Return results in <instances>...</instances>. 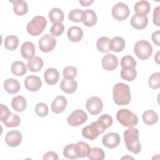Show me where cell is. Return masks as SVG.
Listing matches in <instances>:
<instances>
[{
	"label": "cell",
	"instance_id": "6da1fadb",
	"mask_svg": "<svg viewBox=\"0 0 160 160\" xmlns=\"http://www.w3.org/2000/svg\"><path fill=\"white\" fill-rule=\"evenodd\" d=\"M112 94L113 100L117 105H126L131 101L130 88L126 84L122 82L116 83L113 87Z\"/></svg>",
	"mask_w": 160,
	"mask_h": 160
},
{
	"label": "cell",
	"instance_id": "7a4b0ae2",
	"mask_svg": "<svg viewBox=\"0 0 160 160\" xmlns=\"http://www.w3.org/2000/svg\"><path fill=\"white\" fill-rule=\"evenodd\" d=\"M124 139L126 148L131 152L137 154L141 151V146L139 140V131L137 128H131L124 132Z\"/></svg>",
	"mask_w": 160,
	"mask_h": 160
},
{
	"label": "cell",
	"instance_id": "3957f363",
	"mask_svg": "<svg viewBox=\"0 0 160 160\" xmlns=\"http://www.w3.org/2000/svg\"><path fill=\"white\" fill-rule=\"evenodd\" d=\"M118 121L123 126L134 128L138 122V116L128 109H121L116 113Z\"/></svg>",
	"mask_w": 160,
	"mask_h": 160
},
{
	"label": "cell",
	"instance_id": "277c9868",
	"mask_svg": "<svg viewBox=\"0 0 160 160\" xmlns=\"http://www.w3.org/2000/svg\"><path fill=\"white\" fill-rule=\"evenodd\" d=\"M47 25V20L42 16H36L28 22L26 26L27 32L32 36L41 34Z\"/></svg>",
	"mask_w": 160,
	"mask_h": 160
},
{
	"label": "cell",
	"instance_id": "5b68a950",
	"mask_svg": "<svg viewBox=\"0 0 160 160\" xmlns=\"http://www.w3.org/2000/svg\"><path fill=\"white\" fill-rule=\"evenodd\" d=\"M134 51L136 55L141 60H146L151 56L152 47L146 40H139L134 45Z\"/></svg>",
	"mask_w": 160,
	"mask_h": 160
},
{
	"label": "cell",
	"instance_id": "8992f818",
	"mask_svg": "<svg viewBox=\"0 0 160 160\" xmlns=\"http://www.w3.org/2000/svg\"><path fill=\"white\" fill-rule=\"evenodd\" d=\"M105 130L106 129L99 124L98 121H96L82 128V135L86 139L94 140L97 138L99 134L103 133Z\"/></svg>",
	"mask_w": 160,
	"mask_h": 160
},
{
	"label": "cell",
	"instance_id": "52a82bcc",
	"mask_svg": "<svg viewBox=\"0 0 160 160\" xmlns=\"http://www.w3.org/2000/svg\"><path fill=\"white\" fill-rule=\"evenodd\" d=\"M88 119V115L82 109H76L68 117V123L74 127L79 126L84 124Z\"/></svg>",
	"mask_w": 160,
	"mask_h": 160
},
{
	"label": "cell",
	"instance_id": "ba28073f",
	"mask_svg": "<svg viewBox=\"0 0 160 160\" xmlns=\"http://www.w3.org/2000/svg\"><path fill=\"white\" fill-rule=\"evenodd\" d=\"M112 15L115 19L123 21L129 16V9L125 3L118 2L112 8Z\"/></svg>",
	"mask_w": 160,
	"mask_h": 160
},
{
	"label": "cell",
	"instance_id": "9c48e42d",
	"mask_svg": "<svg viewBox=\"0 0 160 160\" xmlns=\"http://www.w3.org/2000/svg\"><path fill=\"white\" fill-rule=\"evenodd\" d=\"M39 48L44 52H49L53 50L56 45V39L49 34L42 36L39 40Z\"/></svg>",
	"mask_w": 160,
	"mask_h": 160
},
{
	"label": "cell",
	"instance_id": "30bf717a",
	"mask_svg": "<svg viewBox=\"0 0 160 160\" xmlns=\"http://www.w3.org/2000/svg\"><path fill=\"white\" fill-rule=\"evenodd\" d=\"M86 108L88 112L92 115L99 114L103 108L102 100L98 96H92L86 101Z\"/></svg>",
	"mask_w": 160,
	"mask_h": 160
},
{
	"label": "cell",
	"instance_id": "8fae6325",
	"mask_svg": "<svg viewBox=\"0 0 160 160\" xmlns=\"http://www.w3.org/2000/svg\"><path fill=\"white\" fill-rule=\"evenodd\" d=\"M121 141L119 135L114 132L106 134L102 138V142L104 146L108 148L112 149L119 146Z\"/></svg>",
	"mask_w": 160,
	"mask_h": 160
},
{
	"label": "cell",
	"instance_id": "7c38bea8",
	"mask_svg": "<svg viewBox=\"0 0 160 160\" xmlns=\"http://www.w3.org/2000/svg\"><path fill=\"white\" fill-rule=\"evenodd\" d=\"M5 141L6 144L11 148L17 147L21 144L22 141L21 133L16 130H12L9 131L6 134Z\"/></svg>",
	"mask_w": 160,
	"mask_h": 160
},
{
	"label": "cell",
	"instance_id": "4fadbf2b",
	"mask_svg": "<svg viewBox=\"0 0 160 160\" xmlns=\"http://www.w3.org/2000/svg\"><path fill=\"white\" fill-rule=\"evenodd\" d=\"M118 58L112 54H105L101 60L102 67L107 71H112L115 69L118 66Z\"/></svg>",
	"mask_w": 160,
	"mask_h": 160
},
{
	"label": "cell",
	"instance_id": "5bb4252c",
	"mask_svg": "<svg viewBox=\"0 0 160 160\" xmlns=\"http://www.w3.org/2000/svg\"><path fill=\"white\" fill-rule=\"evenodd\" d=\"M42 85V82L41 79L34 75L28 76L24 80L25 88L32 92H35L39 90Z\"/></svg>",
	"mask_w": 160,
	"mask_h": 160
},
{
	"label": "cell",
	"instance_id": "9a60e30c",
	"mask_svg": "<svg viewBox=\"0 0 160 160\" xmlns=\"http://www.w3.org/2000/svg\"><path fill=\"white\" fill-rule=\"evenodd\" d=\"M67 106V99L63 96H56L52 102L51 110L55 114H59L64 111Z\"/></svg>",
	"mask_w": 160,
	"mask_h": 160
},
{
	"label": "cell",
	"instance_id": "2e32d148",
	"mask_svg": "<svg viewBox=\"0 0 160 160\" xmlns=\"http://www.w3.org/2000/svg\"><path fill=\"white\" fill-rule=\"evenodd\" d=\"M21 53L24 59L29 60L33 58L36 53L34 44L32 42L25 41L21 45Z\"/></svg>",
	"mask_w": 160,
	"mask_h": 160
},
{
	"label": "cell",
	"instance_id": "e0dca14e",
	"mask_svg": "<svg viewBox=\"0 0 160 160\" xmlns=\"http://www.w3.org/2000/svg\"><path fill=\"white\" fill-rule=\"evenodd\" d=\"M44 78L46 82L51 86L56 84L59 78V72L55 68H48L44 73Z\"/></svg>",
	"mask_w": 160,
	"mask_h": 160
},
{
	"label": "cell",
	"instance_id": "ac0fdd59",
	"mask_svg": "<svg viewBox=\"0 0 160 160\" xmlns=\"http://www.w3.org/2000/svg\"><path fill=\"white\" fill-rule=\"evenodd\" d=\"M82 22L88 27L94 26L97 22V16L96 12L92 9H86L83 11Z\"/></svg>",
	"mask_w": 160,
	"mask_h": 160
},
{
	"label": "cell",
	"instance_id": "d6986e66",
	"mask_svg": "<svg viewBox=\"0 0 160 160\" xmlns=\"http://www.w3.org/2000/svg\"><path fill=\"white\" fill-rule=\"evenodd\" d=\"M148 23V18L146 16L134 14L131 19V25L136 29H142L146 28Z\"/></svg>",
	"mask_w": 160,
	"mask_h": 160
},
{
	"label": "cell",
	"instance_id": "ffe728a7",
	"mask_svg": "<svg viewBox=\"0 0 160 160\" xmlns=\"http://www.w3.org/2000/svg\"><path fill=\"white\" fill-rule=\"evenodd\" d=\"M60 87L61 90L68 94H71L74 92L78 88V82L76 80L62 79L61 80Z\"/></svg>",
	"mask_w": 160,
	"mask_h": 160
},
{
	"label": "cell",
	"instance_id": "44dd1931",
	"mask_svg": "<svg viewBox=\"0 0 160 160\" xmlns=\"http://www.w3.org/2000/svg\"><path fill=\"white\" fill-rule=\"evenodd\" d=\"M10 2L13 3V11L19 16H23L28 11V5L27 2L22 0L9 1Z\"/></svg>",
	"mask_w": 160,
	"mask_h": 160
},
{
	"label": "cell",
	"instance_id": "7402d4cb",
	"mask_svg": "<svg viewBox=\"0 0 160 160\" xmlns=\"http://www.w3.org/2000/svg\"><path fill=\"white\" fill-rule=\"evenodd\" d=\"M68 38L73 42H77L81 40L83 37V31L82 29L78 26H72L68 30Z\"/></svg>",
	"mask_w": 160,
	"mask_h": 160
},
{
	"label": "cell",
	"instance_id": "603a6c76",
	"mask_svg": "<svg viewBox=\"0 0 160 160\" xmlns=\"http://www.w3.org/2000/svg\"><path fill=\"white\" fill-rule=\"evenodd\" d=\"M125 41L120 36H116L110 39L109 49L114 52H120L123 50L125 47Z\"/></svg>",
	"mask_w": 160,
	"mask_h": 160
},
{
	"label": "cell",
	"instance_id": "cb8c5ba5",
	"mask_svg": "<svg viewBox=\"0 0 160 160\" xmlns=\"http://www.w3.org/2000/svg\"><path fill=\"white\" fill-rule=\"evenodd\" d=\"M134 9L136 14L141 16H146L149 12L151 6L148 1L142 0L138 1L135 4Z\"/></svg>",
	"mask_w": 160,
	"mask_h": 160
},
{
	"label": "cell",
	"instance_id": "d4e9b609",
	"mask_svg": "<svg viewBox=\"0 0 160 160\" xmlns=\"http://www.w3.org/2000/svg\"><path fill=\"white\" fill-rule=\"evenodd\" d=\"M4 88L8 93L15 94L19 92L21 87L19 82L16 79L8 78L4 82Z\"/></svg>",
	"mask_w": 160,
	"mask_h": 160
},
{
	"label": "cell",
	"instance_id": "484cf974",
	"mask_svg": "<svg viewBox=\"0 0 160 160\" xmlns=\"http://www.w3.org/2000/svg\"><path fill=\"white\" fill-rule=\"evenodd\" d=\"M90 149L89 144L83 141L78 142L74 144V150L78 158H83L87 156L88 152Z\"/></svg>",
	"mask_w": 160,
	"mask_h": 160
},
{
	"label": "cell",
	"instance_id": "4316f807",
	"mask_svg": "<svg viewBox=\"0 0 160 160\" xmlns=\"http://www.w3.org/2000/svg\"><path fill=\"white\" fill-rule=\"evenodd\" d=\"M12 108L18 112L24 111L27 106L26 99L22 96H17L12 98L11 101Z\"/></svg>",
	"mask_w": 160,
	"mask_h": 160
},
{
	"label": "cell",
	"instance_id": "83f0119b",
	"mask_svg": "<svg viewBox=\"0 0 160 160\" xmlns=\"http://www.w3.org/2000/svg\"><path fill=\"white\" fill-rule=\"evenodd\" d=\"M158 114L151 109L145 111L142 114V120L144 123L147 125L152 126L158 121Z\"/></svg>",
	"mask_w": 160,
	"mask_h": 160
},
{
	"label": "cell",
	"instance_id": "f1b7e54d",
	"mask_svg": "<svg viewBox=\"0 0 160 160\" xmlns=\"http://www.w3.org/2000/svg\"><path fill=\"white\" fill-rule=\"evenodd\" d=\"M49 18L52 24L58 22L62 23L64 21V15L63 11L61 9L58 8H53L49 12Z\"/></svg>",
	"mask_w": 160,
	"mask_h": 160
},
{
	"label": "cell",
	"instance_id": "f546056e",
	"mask_svg": "<svg viewBox=\"0 0 160 160\" xmlns=\"http://www.w3.org/2000/svg\"><path fill=\"white\" fill-rule=\"evenodd\" d=\"M43 60L39 56H35L29 59L27 63V67L30 71L38 72L43 67Z\"/></svg>",
	"mask_w": 160,
	"mask_h": 160
},
{
	"label": "cell",
	"instance_id": "4dcf8cb0",
	"mask_svg": "<svg viewBox=\"0 0 160 160\" xmlns=\"http://www.w3.org/2000/svg\"><path fill=\"white\" fill-rule=\"evenodd\" d=\"M11 69L14 75L18 76H23L27 72V65L22 61H16L12 62Z\"/></svg>",
	"mask_w": 160,
	"mask_h": 160
},
{
	"label": "cell",
	"instance_id": "1f68e13d",
	"mask_svg": "<svg viewBox=\"0 0 160 160\" xmlns=\"http://www.w3.org/2000/svg\"><path fill=\"white\" fill-rule=\"evenodd\" d=\"M121 78L128 81H132L135 79L137 76V72L135 68L126 67L122 68L121 71Z\"/></svg>",
	"mask_w": 160,
	"mask_h": 160
},
{
	"label": "cell",
	"instance_id": "d6a6232c",
	"mask_svg": "<svg viewBox=\"0 0 160 160\" xmlns=\"http://www.w3.org/2000/svg\"><path fill=\"white\" fill-rule=\"evenodd\" d=\"M87 157L91 160H102L104 159L105 154L102 149L94 147L90 148Z\"/></svg>",
	"mask_w": 160,
	"mask_h": 160
},
{
	"label": "cell",
	"instance_id": "836d02e7",
	"mask_svg": "<svg viewBox=\"0 0 160 160\" xmlns=\"http://www.w3.org/2000/svg\"><path fill=\"white\" fill-rule=\"evenodd\" d=\"M4 44V47L7 49L9 51H14L18 46L19 39L17 36L14 35H9L6 37Z\"/></svg>",
	"mask_w": 160,
	"mask_h": 160
},
{
	"label": "cell",
	"instance_id": "e575fe53",
	"mask_svg": "<svg viewBox=\"0 0 160 160\" xmlns=\"http://www.w3.org/2000/svg\"><path fill=\"white\" fill-rule=\"evenodd\" d=\"M110 39L108 37L102 36L99 38L96 42V47L99 51L101 52H108L109 49Z\"/></svg>",
	"mask_w": 160,
	"mask_h": 160
},
{
	"label": "cell",
	"instance_id": "d590c367",
	"mask_svg": "<svg viewBox=\"0 0 160 160\" xmlns=\"http://www.w3.org/2000/svg\"><path fill=\"white\" fill-rule=\"evenodd\" d=\"M21 122V119L18 114L11 113L9 118L3 122L4 124L8 128L18 127Z\"/></svg>",
	"mask_w": 160,
	"mask_h": 160
},
{
	"label": "cell",
	"instance_id": "8d00e7d4",
	"mask_svg": "<svg viewBox=\"0 0 160 160\" xmlns=\"http://www.w3.org/2000/svg\"><path fill=\"white\" fill-rule=\"evenodd\" d=\"M63 155L64 158L70 159H78L74 150V144L71 143L66 145L63 149Z\"/></svg>",
	"mask_w": 160,
	"mask_h": 160
},
{
	"label": "cell",
	"instance_id": "74e56055",
	"mask_svg": "<svg viewBox=\"0 0 160 160\" xmlns=\"http://www.w3.org/2000/svg\"><path fill=\"white\" fill-rule=\"evenodd\" d=\"M149 86L153 89H158L160 87V72L153 73L148 80Z\"/></svg>",
	"mask_w": 160,
	"mask_h": 160
},
{
	"label": "cell",
	"instance_id": "f35d334b",
	"mask_svg": "<svg viewBox=\"0 0 160 160\" xmlns=\"http://www.w3.org/2000/svg\"><path fill=\"white\" fill-rule=\"evenodd\" d=\"M83 11L80 9H74L69 11L68 14L69 19L72 22H82Z\"/></svg>",
	"mask_w": 160,
	"mask_h": 160
},
{
	"label": "cell",
	"instance_id": "ab89813d",
	"mask_svg": "<svg viewBox=\"0 0 160 160\" xmlns=\"http://www.w3.org/2000/svg\"><path fill=\"white\" fill-rule=\"evenodd\" d=\"M98 121L99 123V124L104 129H106V128H109L110 126H112L113 122V119L110 115L108 114H104L98 118Z\"/></svg>",
	"mask_w": 160,
	"mask_h": 160
},
{
	"label": "cell",
	"instance_id": "60d3db41",
	"mask_svg": "<svg viewBox=\"0 0 160 160\" xmlns=\"http://www.w3.org/2000/svg\"><path fill=\"white\" fill-rule=\"evenodd\" d=\"M78 74V70L76 68L72 66H66L62 72L64 78L67 79H72L76 78Z\"/></svg>",
	"mask_w": 160,
	"mask_h": 160
},
{
	"label": "cell",
	"instance_id": "b9f144b4",
	"mask_svg": "<svg viewBox=\"0 0 160 160\" xmlns=\"http://www.w3.org/2000/svg\"><path fill=\"white\" fill-rule=\"evenodd\" d=\"M35 112L39 117H45L49 112L48 106L44 102H39L36 105Z\"/></svg>",
	"mask_w": 160,
	"mask_h": 160
},
{
	"label": "cell",
	"instance_id": "7bdbcfd3",
	"mask_svg": "<svg viewBox=\"0 0 160 160\" xmlns=\"http://www.w3.org/2000/svg\"><path fill=\"white\" fill-rule=\"evenodd\" d=\"M121 66L122 68L133 67L136 68V61L134 58L130 55H126L121 58Z\"/></svg>",
	"mask_w": 160,
	"mask_h": 160
},
{
	"label": "cell",
	"instance_id": "ee69618b",
	"mask_svg": "<svg viewBox=\"0 0 160 160\" xmlns=\"http://www.w3.org/2000/svg\"><path fill=\"white\" fill-rule=\"evenodd\" d=\"M64 31V26L62 23H54L50 29V32L52 36H59Z\"/></svg>",
	"mask_w": 160,
	"mask_h": 160
},
{
	"label": "cell",
	"instance_id": "f6af8a7d",
	"mask_svg": "<svg viewBox=\"0 0 160 160\" xmlns=\"http://www.w3.org/2000/svg\"><path fill=\"white\" fill-rule=\"evenodd\" d=\"M11 114V112L9 111V108L6 106L2 104H1V118H0L1 121L3 122L5 121H6L9 118Z\"/></svg>",
	"mask_w": 160,
	"mask_h": 160
},
{
	"label": "cell",
	"instance_id": "bcb514c9",
	"mask_svg": "<svg viewBox=\"0 0 160 160\" xmlns=\"http://www.w3.org/2000/svg\"><path fill=\"white\" fill-rule=\"evenodd\" d=\"M159 6L154 8L153 11V22L157 26H159Z\"/></svg>",
	"mask_w": 160,
	"mask_h": 160
},
{
	"label": "cell",
	"instance_id": "7dc6e473",
	"mask_svg": "<svg viewBox=\"0 0 160 160\" xmlns=\"http://www.w3.org/2000/svg\"><path fill=\"white\" fill-rule=\"evenodd\" d=\"M43 159L47 160V159H54L56 160L58 159V154L53 151H48L46 152L43 156Z\"/></svg>",
	"mask_w": 160,
	"mask_h": 160
},
{
	"label": "cell",
	"instance_id": "c3c4849f",
	"mask_svg": "<svg viewBox=\"0 0 160 160\" xmlns=\"http://www.w3.org/2000/svg\"><path fill=\"white\" fill-rule=\"evenodd\" d=\"M159 37H160V31L159 30L154 32L152 34V36H151V39L152 40L153 42L158 46H160V38H159Z\"/></svg>",
	"mask_w": 160,
	"mask_h": 160
},
{
	"label": "cell",
	"instance_id": "681fc988",
	"mask_svg": "<svg viewBox=\"0 0 160 160\" xmlns=\"http://www.w3.org/2000/svg\"><path fill=\"white\" fill-rule=\"evenodd\" d=\"M94 2L93 0H79V2L83 6H88Z\"/></svg>",
	"mask_w": 160,
	"mask_h": 160
},
{
	"label": "cell",
	"instance_id": "f907efd6",
	"mask_svg": "<svg viewBox=\"0 0 160 160\" xmlns=\"http://www.w3.org/2000/svg\"><path fill=\"white\" fill-rule=\"evenodd\" d=\"M154 59L156 61V62H157V64H159V51H158L156 54L154 56Z\"/></svg>",
	"mask_w": 160,
	"mask_h": 160
}]
</instances>
